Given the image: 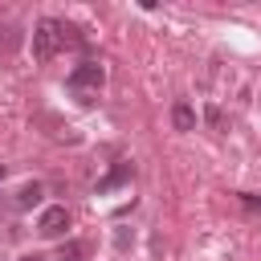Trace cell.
<instances>
[{
  "instance_id": "cell-2",
  "label": "cell",
  "mask_w": 261,
  "mask_h": 261,
  "mask_svg": "<svg viewBox=\"0 0 261 261\" xmlns=\"http://www.w3.org/2000/svg\"><path fill=\"white\" fill-rule=\"evenodd\" d=\"M102 82H106V69L98 65V61H82V65H73V73L65 77V86H69V94L86 106V102H94L98 98V90H102Z\"/></svg>"
},
{
  "instance_id": "cell-3",
  "label": "cell",
  "mask_w": 261,
  "mask_h": 261,
  "mask_svg": "<svg viewBox=\"0 0 261 261\" xmlns=\"http://www.w3.org/2000/svg\"><path fill=\"white\" fill-rule=\"evenodd\" d=\"M69 228V212L61 208V204H49L45 212H41V220H37V232L41 237H61Z\"/></svg>"
},
{
  "instance_id": "cell-8",
  "label": "cell",
  "mask_w": 261,
  "mask_h": 261,
  "mask_svg": "<svg viewBox=\"0 0 261 261\" xmlns=\"http://www.w3.org/2000/svg\"><path fill=\"white\" fill-rule=\"evenodd\" d=\"M204 118H208V126H212V130H224V114H220V106H208V110H204Z\"/></svg>"
},
{
  "instance_id": "cell-9",
  "label": "cell",
  "mask_w": 261,
  "mask_h": 261,
  "mask_svg": "<svg viewBox=\"0 0 261 261\" xmlns=\"http://www.w3.org/2000/svg\"><path fill=\"white\" fill-rule=\"evenodd\" d=\"M16 261H49V257H41V253H24V257H16Z\"/></svg>"
},
{
  "instance_id": "cell-4",
  "label": "cell",
  "mask_w": 261,
  "mask_h": 261,
  "mask_svg": "<svg viewBox=\"0 0 261 261\" xmlns=\"http://www.w3.org/2000/svg\"><path fill=\"white\" fill-rule=\"evenodd\" d=\"M126 179H130V163H114V167H110V175H102V179H98V196H106V192L122 188Z\"/></svg>"
},
{
  "instance_id": "cell-11",
  "label": "cell",
  "mask_w": 261,
  "mask_h": 261,
  "mask_svg": "<svg viewBox=\"0 0 261 261\" xmlns=\"http://www.w3.org/2000/svg\"><path fill=\"white\" fill-rule=\"evenodd\" d=\"M0 179H4V163H0Z\"/></svg>"
},
{
  "instance_id": "cell-7",
  "label": "cell",
  "mask_w": 261,
  "mask_h": 261,
  "mask_svg": "<svg viewBox=\"0 0 261 261\" xmlns=\"http://www.w3.org/2000/svg\"><path fill=\"white\" fill-rule=\"evenodd\" d=\"M82 257H86V245L82 241H65L57 249V261H82Z\"/></svg>"
},
{
  "instance_id": "cell-10",
  "label": "cell",
  "mask_w": 261,
  "mask_h": 261,
  "mask_svg": "<svg viewBox=\"0 0 261 261\" xmlns=\"http://www.w3.org/2000/svg\"><path fill=\"white\" fill-rule=\"evenodd\" d=\"M245 204H253V208H257V204H261V196H245Z\"/></svg>"
},
{
  "instance_id": "cell-1",
  "label": "cell",
  "mask_w": 261,
  "mask_h": 261,
  "mask_svg": "<svg viewBox=\"0 0 261 261\" xmlns=\"http://www.w3.org/2000/svg\"><path fill=\"white\" fill-rule=\"evenodd\" d=\"M69 24H61V20H53V16H45V20H37V29H33V61H49L65 41H69Z\"/></svg>"
},
{
  "instance_id": "cell-5",
  "label": "cell",
  "mask_w": 261,
  "mask_h": 261,
  "mask_svg": "<svg viewBox=\"0 0 261 261\" xmlns=\"http://www.w3.org/2000/svg\"><path fill=\"white\" fill-rule=\"evenodd\" d=\"M171 126H175V130H196V110H192L188 102H175V106H171Z\"/></svg>"
},
{
  "instance_id": "cell-6",
  "label": "cell",
  "mask_w": 261,
  "mask_h": 261,
  "mask_svg": "<svg viewBox=\"0 0 261 261\" xmlns=\"http://www.w3.org/2000/svg\"><path fill=\"white\" fill-rule=\"evenodd\" d=\"M41 200V184H24L20 192H16V208H33Z\"/></svg>"
}]
</instances>
